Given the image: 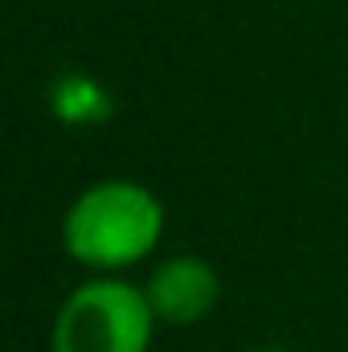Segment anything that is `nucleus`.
Wrapping results in <instances>:
<instances>
[{
	"instance_id": "f257e3e1",
	"label": "nucleus",
	"mask_w": 348,
	"mask_h": 352,
	"mask_svg": "<svg viewBox=\"0 0 348 352\" xmlns=\"http://www.w3.org/2000/svg\"><path fill=\"white\" fill-rule=\"evenodd\" d=\"M164 201L127 176H107L74 192L62 213V250L90 274H123L164 242Z\"/></svg>"
},
{
	"instance_id": "f03ea898",
	"label": "nucleus",
	"mask_w": 348,
	"mask_h": 352,
	"mask_svg": "<svg viewBox=\"0 0 348 352\" xmlns=\"http://www.w3.org/2000/svg\"><path fill=\"white\" fill-rule=\"evenodd\" d=\"M160 320L140 283L90 274L54 311L50 352H148Z\"/></svg>"
},
{
	"instance_id": "7ed1b4c3",
	"label": "nucleus",
	"mask_w": 348,
	"mask_h": 352,
	"mask_svg": "<svg viewBox=\"0 0 348 352\" xmlns=\"http://www.w3.org/2000/svg\"><path fill=\"white\" fill-rule=\"evenodd\" d=\"M144 295L164 328H193L221 303V274L201 254H168L148 270Z\"/></svg>"
},
{
	"instance_id": "20e7f679",
	"label": "nucleus",
	"mask_w": 348,
	"mask_h": 352,
	"mask_svg": "<svg viewBox=\"0 0 348 352\" xmlns=\"http://www.w3.org/2000/svg\"><path fill=\"white\" fill-rule=\"evenodd\" d=\"M50 115L66 127H102L115 115V102L98 78L70 70L50 87Z\"/></svg>"
},
{
	"instance_id": "39448f33",
	"label": "nucleus",
	"mask_w": 348,
	"mask_h": 352,
	"mask_svg": "<svg viewBox=\"0 0 348 352\" xmlns=\"http://www.w3.org/2000/svg\"><path fill=\"white\" fill-rule=\"evenodd\" d=\"M250 352H287V349H250Z\"/></svg>"
}]
</instances>
